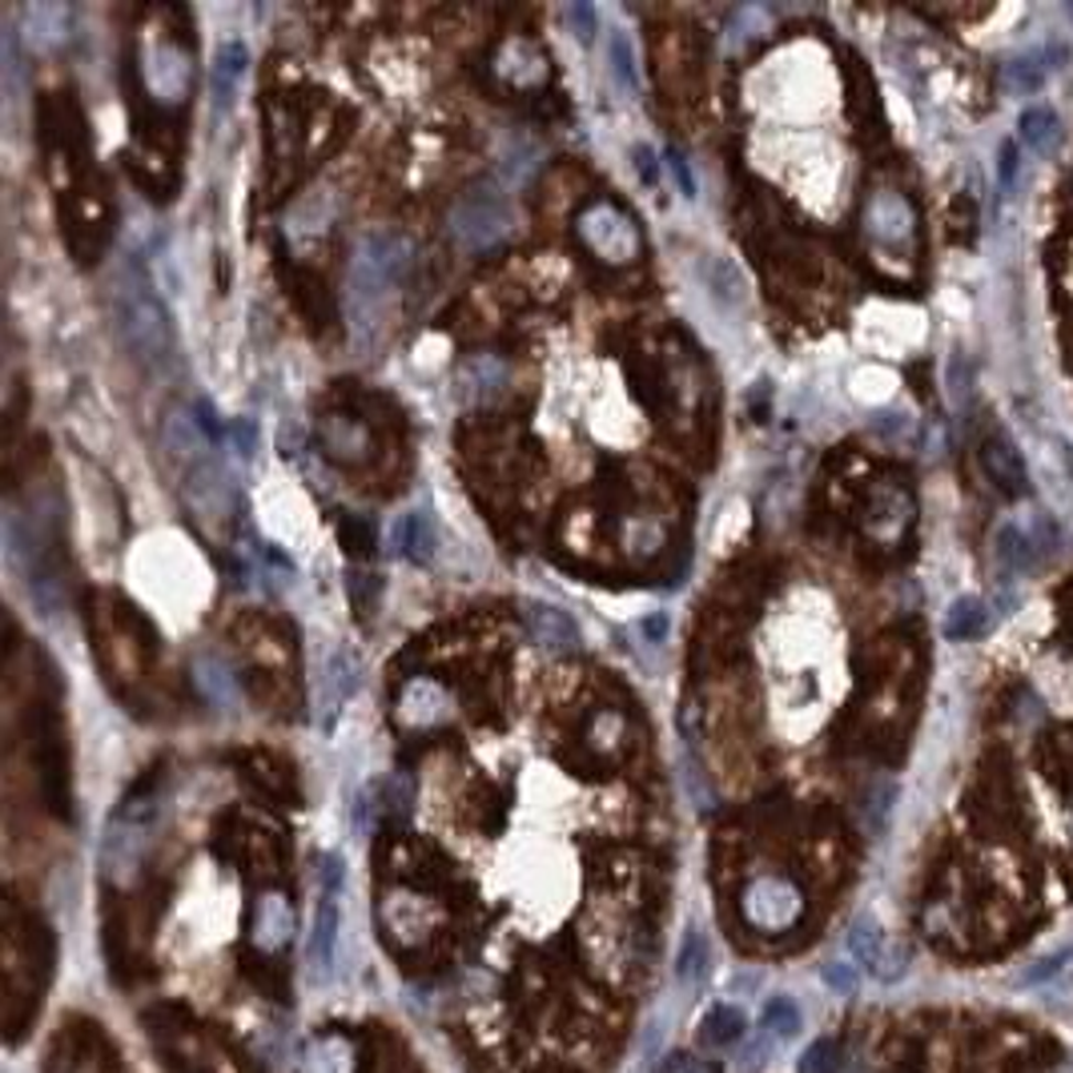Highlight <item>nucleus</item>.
<instances>
[{
	"label": "nucleus",
	"mask_w": 1073,
	"mask_h": 1073,
	"mask_svg": "<svg viewBox=\"0 0 1073 1073\" xmlns=\"http://www.w3.org/2000/svg\"><path fill=\"white\" fill-rule=\"evenodd\" d=\"M411 265V238H402L394 229H375L358 238L355 258H350V310H355L358 326H375V318H382L387 297L407 282Z\"/></svg>",
	"instance_id": "obj_1"
},
{
	"label": "nucleus",
	"mask_w": 1073,
	"mask_h": 1073,
	"mask_svg": "<svg viewBox=\"0 0 1073 1073\" xmlns=\"http://www.w3.org/2000/svg\"><path fill=\"white\" fill-rule=\"evenodd\" d=\"M113 318L121 343L141 366H161L173 355V326L170 314L161 306V297L153 294L149 278L141 274V265L129 262L113 282Z\"/></svg>",
	"instance_id": "obj_2"
},
{
	"label": "nucleus",
	"mask_w": 1073,
	"mask_h": 1073,
	"mask_svg": "<svg viewBox=\"0 0 1073 1073\" xmlns=\"http://www.w3.org/2000/svg\"><path fill=\"white\" fill-rule=\"evenodd\" d=\"M575 238H579V246L592 253L595 262L611 265V270L640 262L643 253L640 221L611 197H595L575 214Z\"/></svg>",
	"instance_id": "obj_3"
},
{
	"label": "nucleus",
	"mask_w": 1073,
	"mask_h": 1073,
	"mask_svg": "<svg viewBox=\"0 0 1073 1073\" xmlns=\"http://www.w3.org/2000/svg\"><path fill=\"white\" fill-rule=\"evenodd\" d=\"M158 809L161 800L153 792V780L141 784L133 796L117 809L109 833H105L101 845V868L109 880H126L138 873L141 857L149 853V841H153V828H158Z\"/></svg>",
	"instance_id": "obj_4"
},
{
	"label": "nucleus",
	"mask_w": 1073,
	"mask_h": 1073,
	"mask_svg": "<svg viewBox=\"0 0 1073 1073\" xmlns=\"http://www.w3.org/2000/svg\"><path fill=\"white\" fill-rule=\"evenodd\" d=\"M446 229H451V238H455L458 250L487 253L511 238V229H514L511 202H507V194H499L495 185H475L470 194H463L455 202Z\"/></svg>",
	"instance_id": "obj_5"
},
{
	"label": "nucleus",
	"mask_w": 1073,
	"mask_h": 1073,
	"mask_svg": "<svg viewBox=\"0 0 1073 1073\" xmlns=\"http://www.w3.org/2000/svg\"><path fill=\"white\" fill-rule=\"evenodd\" d=\"M740 917L756 933L780 936L800 925V917H804V892H800L796 880L780 877V873L752 877L740 892Z\"/></svg>",
	"instance_id": "obj_6"
},
{
	"label": "nucleus",
	"mask_w": 1073,
	"mask_h": 1073,
	"mask_svg": "<svg viewBox=\"0 0 1073 1073\" xmlns=\"http://www.w3.org/2000/svg\"><path fill=\"white\" fill-rule=\"evenodd\" d=\"M868 241L885 253L909 258L917 250V209L901 189H873L860 209Z\"/></svg>",
	"instance_id": "obj_7"
},
{
	"label": "nucleus",
	"mask_w": 1073,
	"mask_h": 1073,
	"mask_svg": "<svg viewBox=\"0 0 1073 1073\" xmlns=\"http://www.w3.org/2000/svg\"><path fill=\"white\" fill-rule=\"evenodd\" d=\"M141 80H145V93L158 105H182L194 89V57L182 41L173 36H153L141 53Z\"/></svg>",
	"instance_id": "obj_8"
},
{
	"label": "nucleus",
	"mask_w": 1073,
	"mask_h": 1073,
	"mask_svg": "<svg viewBox=\"0 0 1073 1073\" xmlns=\"http://www.w3.org/2000/svg\"><path fill=\"white\" fill-rule=\"evenodd\" d=\"M394 719L407 731H434L455 719V696L431 675H414L399 687L394 700Z\"/></svg>",
	"instance_id": "obj_9"
},
{
	"label": "nucleus",
	"mask_w": 1073,
	"mask_h": 1073,
	"mask_svg": "<svg viewBox=\"0 0 1073 1073\" xmlns=\"http://www.w3.org/2000/svg\"><path fill=\"white\" fill-rule=\"evenodd\" d=\"M848 949L853 957L865 965L868 973H877L880 982H897L909 969V949L901 941H892L885 929H880L877 917H857L853 929H848Z\"/></svg>",
	"instance_id": "obj_10"
},
{
	"label": "nucleus",
	"mask_w": 1073,
	"mask_h": 1073,
	"mask_svg": "<svg viewBox=\"0 0 1073 1073\" xmlns=\"http://www.w3.org/2000/svg\"><path fill=\"white\" fill-rule=\"evenodd\" d=\"M185 502L194 507V514L202 523H221L234 507V483H229V470L217 463V458H206V463H194L185 467Z\"/></svg>",
	"instance_id": "obj_11"
},
{
	"label": "nucleus",
	"mask_w": 1073,
	"mask_h": 1073,
	"mask_svg": "<svg viewBox=\"0 0 1073 1073\" xmlns=\"http://www.w3.org/2000/svg\"><path fill=\"white\" fill-rule=\"evenodd\" d=\"M495 77L507 85V89L514 93H535L548 85V53L531 41V36H507L499 48H495V61H491Z\"/></svg>",
	"instance_id": "obj_12"
},
{
	"label": "nucleus",
	"mask_w": 1073,
	"mask_h": 1073,
	"mask_svg": "<svg viewBox=\"0 0 1073 1073\" xmlns=\"http://www.w3.org/2000/svg\"><path fill=\"white\" fill-rule=\"evenodd\" d=\"M318 443H322V451H326V458L346 463V467H362L366 458L375 455V434H370L366 419L346 414V411H334L322 419Z\"/></svg>",
	"instance_id": "obj_13"
},
{
	"label": "nucleus",
	"mask_w": 1073,
	"mask_h": 1073,
	"mask_svg": "<svg viewBox=\"0 0 1073 1073\" xmlns=\"http://www.w3.org/2000/svg\"><path fill=\"white\" fill-rule=\"evenodd\" d=\"M334 217H338V197L334 189H310L290 206L286 214V238L294 241L297 250H310L318 246L326 234H330Z\"/></svg>",
	"instance_id": "obj_14"
},
{
	"label": "nucleus",
	"mask_w": 1073,
	"mask_h": 1073,
	"mask_svg": "<svg viewBox=\"0 0 1073 1073\" xmlns=\"http://www.w3.org/2000/svg\"><path fill=\"white\" fill-rule=\"evenodd\" d=\"M161 443H165V451H170L177 463H185V467L214 458L209 455L206 423H202L197 411H189V407H170V411H165V419H161Z\"/></svg>",
	"instance_id": "obj_15"
},
{
	"label": "nucleus",
	"mask_w": 1073,
	"mask_h": 1073,
	"mask_svg": "<svg viewBox=\"0 0 1073 1073\" xmlns=\"http://www.w3.org/2000/svg\"><path fill=\"white\" fill-rule=\"evenodd\" d=\"M511 387V366L499 355H470L458 366V399L470 407H487Z\"/></svg>",
	"instance_id": "obj_16"
},
{
	"label": "nucleus",
	"mask_w": 1073,
	"mask_h": 1073,
	"mask_svg": "<svg viewBox=\"0 0 1073 1073\" xmlns=\"http://www.w3.org/2000/svg\"><path fill=\"white\" fill-rule=\"evenodd\" d=\"M982 467L1005 499H1021V495L1029 491L1026 458H1021V451H1017L1005 434H994V438H985L982 443Z\"/></svg>",
	"instance_id": "obj_17"
},
{
	"label": "nucleus",
	"mask_w": 1073,
	"mask_h": 1073,
	"mask_svg": "<svg viewBox=\"0 0 1073 1073\" xmlns=\"http://www.w3.org/2000/svg\"><path fill=\"white\" fill-rule=\"evenodd\" d=\"M527 619V631H531V640L539 643V648L548 651H575L583 643V631L579 624H575L563 607L555 604H539V599H531L523 611Z\"/></svg>",
	"instance_id": "obj_18"
},
{
	"label": "nucleus",
	"mask_w": 1073,
	"mask_h": 1073,
	"mask_svg": "<svg viewBox=\"0 0 1073 1073\" xmlns=\"http://www.w3.org/2000/svg\"><path fill=\"white\" fill-rule=\"evenodd\" d=\"M290 933H294V909L282 892H262L253 901V917H250V941L262 953H278L286 945Z\"/></svg>",
	"instance_id": "obj_19"
},
{
	"label": "nucleus",
	"mask_w": 1073,
	"mask_h": 1073,
	"mask_svg": "<svg viewBox=\"0 0 1073 1073\" xmlns=\"http://www.w3.org/2000/svg\"><path fill=\"white\" fill-rule=\"evenodd\" d=\"M355 692H358V660L350 655V651H334L330 660H326V668H322V692H318L322 728H330L338 708H343Z\"/></svg>",
	"instance_id": "obj_20"
},
{
	"label": "nucleus",
	"mask_w": 1073,
	"mask_h": 1073,
	"mask_svg": "<svg viewBox=\"0 0 1073 1073\" xmlns=\"http://www.w3.org/2000/svg\"><path fill=\"white\" fill-rule=\"evenodd\" d=\"M246 65H250V53L241 41H226L217 48L214 57V73H209V101H214V113H229L234 101L241 93V77H246Z\"/></svg>",
	"instance_id": "obj_21"
},
{
	"label": "nucleus",
	"mask_w": 1073,
	"mask_h": 1073,
	"mask_svg": "<svg viewBox=\"0 0 1073 1073\" xmlns=\"http://www.w3.org/2000/svg\"><path fill=\"white\" fill-rule=\"evenodd\" d=\"M189 675H194V687L202 692L206 704H214V708H221V712L238 708V700H241L238 675L229 672L226 660H217V655L202 651V655L194 660V668H189Z\"/></svg>",
	"instance_id": "obj_22"
},
{
	"label": "nucleus",
	"mask_w": 1073,
	"mask_h": 1073,
	"mask_svg": "<svg viewBox=\"0 0 1073 1073\" xmlns=\"http://www.w3.org/2000/svg\"><path fill=\"white\" fill-rule=\"evenodd\" d=\"M904 527H909V499L892 487H880L868 502V535L892 543V539H901Z\"/></svg>",
	"instance_id": "obj_23"
},
{
	"label": "nucleus",
	"mask_w": 1073,
	"mask_h": 1073,
	"mask_svg": "<svg viewBox=\"0 0 1073 1073\" xmlns=\"http://www.w3.org/2000/svg\"><path fill=\"white\" fill-rule=\"evenodd\" d=\"M69 21L73 12L65 4H33L24 9V33H29V45L33 48H57L61 41H69Z\"/></svg>",
	"instance_id": "obj_24"
},
{
	"label": "nucleus",
	"mask_w": 1073,
	"mask_h": 1073,
	"mask_svg": "<svg viewBox=\"0 0 1073 1073\" xmlns=\"http://www.w3.org/2000/svg\"><path fill=\"white\" fill-rule=\"evenodd\" d=\"M583 740H587V752L616 756L628 740V716L619 708H595L583 724Z\"/></svg>",
	"instance_id": "obj_25"
},
{
	"label": "nucleus",
	"mask_w": 1073,
	"mask_h": 1073,
	"mask_svg": "<svg viewBox=\"0 0 1073 1073\" xmlns=\"http://www.w3.org/2000/svg\"><path fill=\"white\" fill-rule=\"evenodd\" d=\"M989 628H994L989 604H985V599H977V595H961V599H953V607L945 611V636H949V640H982Z\"/></svg>",
	"instance_id": "obj_26"
},
{
	"label": "nucleus",
	"mask_w": 1073,
	"mask_h": 1073,
	"mask_svg": "<svg viewBox=\"0 0 1073 1073\" xmlns=\"http://www.w3.org/2000/svg\"><path fill=\"white\" fill-rule=\"evenodd\" d=\"M1017 129H1021V145H1029L1041 158H1050L1053 149L1062 145V117L1053 113L1050 105H1029Z\"/></svg>",
	"instance_id": "obj_27"
},
{
	"label": "nucleus",
	"mask_w": 1073,
	"mask_h": 1073,
	"mask_svg": "<svg viewBox=\"0 0 1073 1073\" xmlns=\"http://www.w3.org/2000/svg\"><path fill=\"white\" fill-rule=\"evenodd\" d=\"M663 539H668V527H663L660 514H628V519L619 523V543H624V551L636 555V560L660 555Z\"/></svg>",
	"instance_id": "obj_28"
},
{
	"label": "nucleus",
	"mask_w": 1073,
	"mask_h": 1073,
	"mask_svg": "<svg viewBox=\"0 0 1073 1073\" xmlns=\"http://www.w3.org/2000/svg\"><path fill=\"white\" fill-rule=\"evenodd\" d=\"M334 936H338V904H334V897H322L318 909H314V929H310V949H306L314 969H330Z\"/></svg>",
	"instance_id": "obj_29"
},
{
	"label": "nucleus",
	"mask_w": 1073,
	"mask_h": 1073,
	"mask_svg": "<svg viewBox=\"0 0 1073 1073\" xmlns=\"http://www.w3.org/2000/svg\"><path fill=\"white\" fill-rule=\"evenodd\" d=\"M700 278H704V286H708V294L716 297L719 306H740L744 302V274L728 258H704Z\"/></svg>",
	"instance_id": "obj_30"
},
{
	"label": "nucleus",
	"mask_w": 1073,
	"mask_h": 1073,
	"mask_svg": "<svg viewBox=\"0 0 1073 1073\" xmlns=\"http://www.w3.org/2000/svg\"><path fill=\"white\" fill-rule=\"evenodd\" d=\"M997 560H1001L1005 572H1029V567H1033L1038 548H1033V539H1029L1026 527H1017V523L997 527Z\"/></svg>",
	"instance_id": "obj_31"
},
{
	"label": "nucleus",
	"mask_w": 1073,
	"mask_h": 1073,
	"mask_svg": "<svg viewBox=\"0 0 1073 1073\" xmlns=\"http://www.w3.org/2000/svg\"><path fill=\"white\" fill-rule=\"evenodd\" d=\"M1050 57H1045V48H1029V53H1017L1009 65H1005V80H1009V89L1017 93H1038L1041 85H1045V77H1050Z\"/></svg>",
	"instance_id": "obj_32"
},
{
	"label": "nucleus",
	"mask_w": 1073,
	"mask_h": 1073,
	"mask_svg": "<svg viewBox=\"0 0 1073 1073\" xmlns=\"http://www.w3.org/2000/svg\"><path fill=\"white\" fill-rule=\"evenodd\" d=\"M399 551L414 563H431L434 555V519L426 511H411L399 527Z\"/></svg>",
	"instance_id": "obj_33"
},
{
	"label": "nucleus",
	"mask_w": 1073,
	"mask_h": 1073,
	"mask_svg": "<svg viewBox=\"0 0 1073 1073\" xmlns=\"http://www.w3.org/2000/svg\"><path fill=\"white\" fill-rule=\"evenodd\" d=\"M744 1029H748L744 1009H736V1005H716V1009L700 1021V1038H704V1045H731V1041L744 1038Z\"/></svg>",
	"instance_id": "obj_34"
},
{
	"label": "nucleus",
	"mask_w": 1073,
	"mask_h": 1073,
	"mask_svg": "<svg viewBox=\"0 0 1073 1073\" xmlns=\"http://www.w3.org/2000/svg\"><path fill=\"white\" fill-rule=\"evenodd\" d=\"M708 965H712L708 941L692 929V933L684 936V945H680V957H675V977H680L684 985H696L708 977Z\"/></svg>",
	"instance_id": "obj_35"
},
{
	"label": "nucleus",
	"mask_w": 1073,
	"mask_h": 1073,
	"mask_svg": "<svg viewBox=\"0 0 1073 1073\" xmlns=\"http://www.w3.org/2000/svg\"><path fill=\"white\" fill-rule=\"evenodd\" d=\"M338 543H343V551L346 555H355V560L375 555V548H378L375 523L362 519V514H343V519H338Z\"/></svg>",
	"instance_id": "obj_36"
},
{
	"label": "nucleus",
	"mask_w": 1073,
	"mask_h": 1073,
	"mask_svg": "<svg viewBox=\"0 0 1073 1073\" xmlns=\"http://www.w3.org/2000/svg\"><path fill=\"white\" fill-rule=\"evenodd\" d=\"M892 800H897V788H892V780H877V784H868L865 800H860V816H865L868 833H885L889 812H892Z\"/></svg>",
	"instance_id": "obj_37"
},
{
	"label": "nucleus",
	"mask_w": 1073,
	"mask_h": 1073,
	"mask_svg": "<svg viewBox=\"0 0 1073 1073\" xmlns=\"http://www.w3.org/2000/svg\"><path fill=\"white\" fill-rule=\"evenodd\" d=\"M760 1021H765V1033H772V1038H796L800 1033V1009L792 997H772L765 1005Z\"/></svg>",
	"instance_id": "obj_38"
},
{
	"label": "nucleus",
	"mask_w": 1073,
	"mask_h": 1073,
	"mask_svg": "<svg viewBox=\"0 0 1073 1073\" xmlns=\"http://www.w3.org/2000/svg\"><path fill=\"white\" fill-rule=\"evenodd\" d=\"M607 57H611V73L619 77L624 89H640V77H636V48H631L628 33H611V45H607Z\"/></svg>",
	"instance_id": "obj_39"
},
{
	"label": "nucleus",
	"mask_w": 1073,
	"mask_h": 1073,
	"mask_svg": "<svg viewBox=\"0 0 1073 1073\" xmlns=\"http://www.w3.org/2000/svg\"><path fill=\"white\" fill-rule=\"evenodd\" d=\"M1070 969H1073V949H1062V953H1053V957L1038 961V965H1029V969L1017 977V985H1026V989H1029V985H1050Z\"/></svg>",
	"instance_id": "obj_40"
},
{
	"label": "nucleus",
	"mask_w": 1073,
	"mask_h": 1073,
	"mask_svg": "<svg viewBox=\"0 0 1073 1073\" xmlns=\"http://www.w3.org/2000/svg\"><path fill=\"white\" fill-rule=\"evenodd\" d=\"M800 1073H841V1045L833 1038L812 1041L800 1058Z\"/></svg>",
	"instance_id": "obj_41"
},
{
	"label": "nucleus",
	"mask_w": 1073,
	"mask_h": 1073,
	"mask_svg": "<svg viewBox=\"0 0 1073 1073\" xmlns=\"http://www.w3.org/2000/svg\"><path fill=\"white\" fill-rule=\"evenodd\" d=\"M768 33V12L756 9V4H748V9L731 12L728 21V41L731 45H744V41H752V36Z\"/></svg>",
	"instance_id": "obj_42"
},
{
	"label": "nucleus",
	"mask_w": 1073,
	"mask_h": 1073,
	"mask_svg": "<svg viewBox=\"0 0 1073 1073\" xmlns=\"http://www.w3.org/2000/svg\"><path fill=\"white\" fill-rule=\"evenodd\" d=\"M821 977H824V985H828L833 994H841V997H853V994H857V985H860L857 969H853V965H845V961H824Z\"/></svg>",
	"instance_id": "obj_43"
},
{
	"label": "nucleus",
	"mask_w": 1073,
	"mask_h": 1073,
	"mask_svg": "<svg viewBox=\"0 0 1073 1073\" xmlns=\"http://www.w3.org/2000/svg\"><path fill=\"white\" fill-rule=\"evenodd\" d=\"M378 592H382L378 575H370V572H350V604H355L358 611H362V616H370V611H375Z\"/></svg>",
	"instance_id": "obj_44"
},
{
	"label": "nucleus",
	"mask_w": 1073,
	"mask_h": 1073,
	"mask_svg": "<svg viewBox=\"0 0 1073 1073\" xmlns=\"http://www.w3.org/2000/svg\"><path fill=\"white\" fill-rule=\"evenodd\" d=\"M382 812H390L394 821H402L411 812V788L402 784V780H387L382 784Z\"/></svg>",
	"instance_id": "obj_45"
},
{
	"label": "nucleus",
	"mask_w": 1073,
	"mask_h": 1073,
	"mask_svg": "<svg viewBox=\"0 0 1073 1073\" xmlns=\"http://www.w3.org/2000/svg\"><path fill=\"white\" fill-rule=\"evenodd\" d=\"M873 431L901 443V438H909V434H913V419H909V414H897V411H885V414H877V419H873Z\"/></svg>",
	"instance_id": "obj_46"
},
{
	"label": "nucleus",
	"mask_w": 1073,
	"mask_h": 1073,
	"mask_svg": "<svg viewBox=\"0 0 1073 1073\" xmlns=\"http://www.w3.org/2000/svg\"><path fill=\"white\" fill-rule=\"evenodd\" d=\"M969 387H973V370L965 366V358L953 355V358H949V399H953V402H965Z\"/></svg>",
	"instance_id": "obj_47"
},
{
	"label": "nucleus",
	"mask_w": 1073,
	"mask_h": 1073,
	"mask_svg": "<svg viewBox=\"0 0 1073 1073\" xmlns=\"http://www.w3.org/2000/svg\"><path fill=\"white\" fill-rule=\"evenodd\" d=\"M567 24H572V33L579 36L583 45L595 36V9L587 4V0H579V4H567Z\"/></svg>",
	"instance_id": "obj_48"
},
{
	"label": "nucleus",
	"mask_w": 1073,
	"mask_h": 1073,
	"mask_svg": "<svg viewBox=\"0 0 1073 1073\" xmlns=\"http://www.w3.org/2000/svg\"><path fill=\"white\" fill-rule=\"evenodd\" d=\"M1029 539H1033V548H1038L1041 555H1053L1058 543H1062V539H1058V527L1050 523V514H1038V519L1029 523Z\"/></svg>",
	"instance_id": "obj_49"
},
{
	"label": "nucleus",
	"mask_w": 1073,
	"mask_h": 1073,
	"mask_svg": "<svg viewBox=\"0 0 1073 1073\" xmlns=\"http://www.w3.org/2000/svg\"><path fill=\"white\" fill-rule=\"evenodd\" d=\"M997 173H1001V189H1005V194H1014V189H1017V173H1021V161H1017V145H1014V141H1005L1001 153H997Z\"/></svg>",
	"instance_id": "obj_50"
},
{
	"label": "nucleus",
	"mask_w": 1073,
	"mask_h": 1073,
	"mask_svg": "<svg viewBox=\"0 0 1073 1073\" xmlns=\"http://www.w3.org/2000/svg\"><path fill=\"white\" fill-rule=\"evenodd\" d=\"M768 1038H752L744 1045V1073H760V1065L768 1062Z\"/></svg>",
	"instance_id": "obj_51"
},
{
	"label": "nucleus",
	"mask_w": 1073,
	"mask_h": 1073,
	"mask_svg": "<svg viewBox=\"0 0 1073 1073\" xmlns=\"http://www.w3.org/2000/svg\"><path fill=\"white\" fill-rule=\"evenodd\" d=\"M234 438H238L241 455L250 458V455H253V446H258V434H253V423H238V426H234Z\"/></svg>",
	"instance_id": "obj_52"
},
{
	"label": "nucleus",
	"mask_w": 1073,
	"mask_h": 1073,
	"mask_svg": "<svg viewBox=\"0 0 1073 1073\" xmlns=\"http://www.w3.org/2000/svg\"><path fill=\"white\" fill-rule=\"evenodd\" d=\"M672 170H675V177H680V185H684V197H696V182H692V173H687L680 153H672Z\"/></svg>",
	"instance_id": "obj_53"
},
{
	"label": "nucleus",
	"mask_w": 1073,
	"mask_h": 1073,
	"mask_svg": "<svg viewBox=\"0 0 1073 1073\" xmlns=\"http://www.w3.org/2000/svg\"><path fill=\"white\" fill-rule=\"evenodd\" d=\"M636 170H640V177H648V182H655V158H651V149H636Z\"/></svg>",
	"instance_id": "obj_54"
},
{
	"label": "nucleus",
	"mask_w": 1073,
	"mask_h": 1073,
	"mask_svg": "<svg viewBox=\"0 0 1073 1073\" xmlns=\"http://www.w3.org/2000/svg\"><path fill=\"white\" fill-rule=\"evenodd\" d=\"M663 631H668V619L663 616L643 619V636H648V640H663Z\"/></svg>",
	"instance_id": "obj_55"
}]
</instances>
